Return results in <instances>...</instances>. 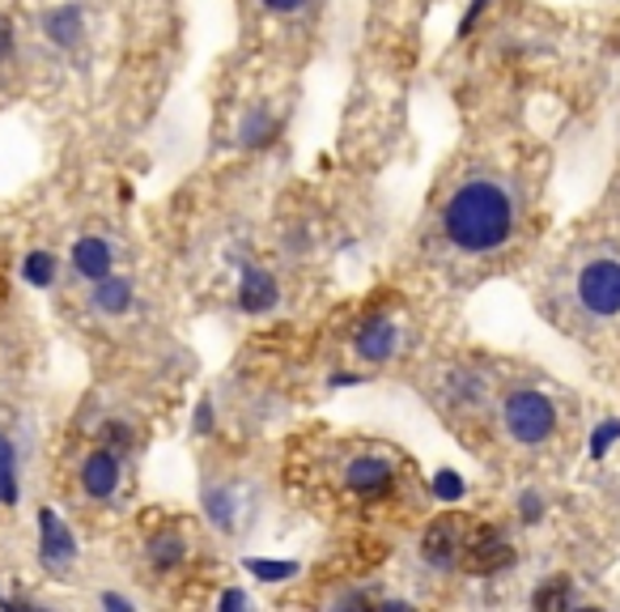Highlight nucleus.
Instances as JSON below:
<instances>
[{
  "label": "nucleus",
  "instance_id": "f257e3e1",
  "mask_svg": "<svg viewBox=\"0 0 620 612\" xmlns=\"http://www.w3.org/2000/svg\"><path fill=\"white\" fill-rule=\"evenodd\" d=\"M442 234L467 255H488L506 247L514 234V196L506 192V183L488 175L459 183L442 209Z\"/></svg>",
  "mask_w": 620,
  "mask_h": 612
},
{
  "label": "nucleus",
  "instance_id": "f03ea898",
  "mask_svg": "<svg viewBox=\"0 0 620 612\" xmlns=\"http://www.w3.org/2000/svg\"><path fill=\"white\" fill-rule=\"evenodd\" d=\"M502 425L518 446H539L557 430V404L536 388L511 391L502 404Z\"/></svg>",
  "mask_w": 620,
  "mask_h": 612
},
{
  "label": "nucleus",
  "instance_id": "7ed1b4c3",
  "mask_svg": "<svg viewBox=\"0 0 620 612\" xmlns=\"http://www.w3.org/2000/svg\"><path fill=\"white\" fill-rule=\"evenodd\" d=\"M578 306L591 310L595 319H617L620 315V260L599 255L591 264H582V273L574 281Z\"/></svg>",
  "mask_w": 620,
  "mask_h": 612
},
{
  "label": "nucleus",
  "instance_id": "20e7f679",
  "mask_svg": "<svg viewBox=\"0 0 620 612\" xmlns=\"http://www.w3.org/2000/svg\"><path fill=\"white\" fill-rule=\"evenodd\" d=\"M345 489L361 502H378L396 489V464L387 455H353L345 464Z\"/></svg>",
  "mask_w": 620,
  "mask_h": 612
},
{
  "label": "nucleus",
  "instance_id": "39448f33",
  "mask_svg": "<svg viewBox=\"0 0 620 612\" xmlns=\"http://www.w3.org/2000/svg\"><path fill=\"white\" fill-rule=\"evenodd\" d=\"M353 354H357L366 366L391 362V358L400 354V328H396V319H387V315L361 319L357 333H353Z\"/></svg>",
  "mask_w": 620,
  "mask_h": 612
},
{
  "label": "nucleus",
  "instance_id": "423d86ee",
  "mask_svg": "<svg viewBox=\"0 0 620 612\" xmlns=\"http://www.w3.org/2000/svg\"><path fill=\"white\" fill-rule=\"evenodd\" d=\"M463 549H467V531L459 528L455 519H438L421 536V557L433 570H455L463 566Z\"/></svg>",
  "mask_w": 620,
  "mask_h": 612
},
{
  "label": "nucleus",
  "instance_id": "0eeeda50",
  "mask_svg": "<svg viewBox=\"0 0 620 612\" xmlns=\"http://www.w3.org/2000/svg\"><path fill=\"white\" fill-rule=\"evenodd\" d=\"M514 561V549L506 545V536L497 528H481L472 540H467V549H463V566L472 570V574H497V570H506Z\"/></svg>",
  "mask_w": 620,
  "mask_h": 612
},
{
  "label": "nucleus",
  "instance_id": "6e6552de",
  "mask_svg": "<svg viewBox=\"0 0 620 612\" xmlns=\"http://www.w3.org/2000/svg\"><path fill=\"white\" fill-rule=\"evenodd\" d=\"M234 303L243 315H269L272 306L281 303V285L272 277L269 268H260V264H243V273H239V289H234Z\"/></svg>",
  "mask_w": 620,
  "mask_h": 612
},
{
  "label": "nucleus",
  "instance_id": "1a4fd4ad",
  "mask_svg": "<svg viewBox=\"0 0 620 612\" xmlns=\"http://www.w3.org/2000/svg\"><path fill=\"white\" fill-rule=\"evenodd\" d=\"M39 557H43V566H69L73 557H77V536L69 531V524L55 515L52 506H43L39 510Z\"/></svg>",
  "mask_w": 620,
  "mask_h": 612
},
{
  "label": "nucleus",
  "instance_id": "9d476101",
  "mask_svg": "<svg viewBox=\"0 0 620 612\" xmlns=\"http://www.w3.org/2000/svg\"><path fill=\"white\" fill-rule=\"evenodd\" d=\"M119 476H124V468H119V455L115 451H90L82 464V489L90 494V498L107 502L115 489H119Z\"/></svg>",
  "mask_w": 620,
  "mask_h": 612
},
{
  "label": "nucleus",
  "instance_id": "9b49d317",
  "mask_svg": "<svg viewBox=\"0 0 620 612\" xmlns=\"http://www.w3.org/2000/svg\"><path fill=\"white\" fill-rule=\"evenodd\" d=\"M276 137H281V119H276L269 103H255L239 119V145L243 149H269V145H276Z\"/></svg>",
  "mask_w": 620,
  "mask_h": 612
},
{
  "label": "nucleus",
  "instance_id": "f8f14e48",
  "mask_svg": "<svg viewBox=\"0 0 620 612\" xmlns=\"http://www.w3.org/2000/svg\"><path fill=\"white\" fill-rule=\"evenodd\" d=\"M111 264H115V251H111L107 239H98V234H85L73 243V268H77V277L85 281H98L111 273Z\"/></svg>",
  "mask_w": 620,
  "mask_h": 612
},
{
  "label": "nucleus",
  "instance_id": "ddd939ff",
  "mask_svg": "<svg viewBox=\"0 0 620 612\" xmlns=\"http://www.w3.org/2000/svg\"><path fill=\"white\" fill-rule=\"evenodd\" d=\"M43 34L52 39L55 48H77L85 34V13L82 4H55L52 13L43 18Z\"/></svg>",
  "mask_w": 620,
  "mask_h": 612
},
{
  "label": "nucleus",
  "instance_id": "4468645a",
  "mask_svg": "<svg viewBox=\"0 0 620 612\" xmlns=\"http://www.w3.org/2000/svg\"><path fill=\"white\" fill-rule=\"evenodd\" d=\"M90 306L94 310H103V315H124V310H133V281L128 277H107L94 281V294H90Z\"/></svg>",
  "mask_w": 620,
  "mask_h": 612
},
{
  "label": "nucleus",
  "instance_id": "2eb2a0df",
  "mask_svg": "<svg viewBox=\"0 0 620 612\" xmlns=\"http://www.w3.org/2000/svg\"><path fill=\"white\" fill-rule=\"evenodd\" d=\"M204 515H209V524L217 531H234V524H239V498H234V489L230 485H209L204 489Z\"/></svg>",
  "mask_w": 620,
  "mask_h": 612
},
{
  "label": "nucleus",
  "instance_id": "dca6fc26",
  "mask_svg": "<svg viewBox=\"0 0 620 612\" xmlns=\"http://www.w3.org/2000/svg\"><path fill=\"white\" fill-rule=\"evenodd\" d=\"M145 553H149V566L166 574V570H179V566H183V557H188V540H183L179 531H162V536H154V540H149V549H145Z\"/></svg>",
  "mask_w": 620,
  "mask_h": 612
},
{
  "label": "nucleus",
  "instance_id": "f3484780",
  "mask_svg": "<svg viewBox=\"0 0 620 612\" xmlns=\"http://www.w3.org/2000/svg\"><path fill=\"white\" fill-rule=\"evenodd\" d=\"M243 570L246 574H255L260 583H290L297 579V561H272V557H243Z\"/></svg>",
  "mask_w": 620,
  "mask_h": 612
},
{
  "label": "nucleus",
  "instance_id": "a211bd4d",
  "mask_svg": "<svg viewBox=\"0 0 620 612\" xmlns=\"http://www.w3.org/2000/svg\"><path fill=\"white\" fill-rule=\"evenodd\" d=\"M532 604H536L539 612L544 609H569V604H574V587H569L566 574H553V579H544V583L536 587Z\"/></svg>",
  "mask_w": 620,
  "mask_h": 612
},
{
  "label": "nucleus",
  "instance_id": "6ab92c4d",
  "mask_svg": "<svg viewBox=\"0 0 620 612\" xmlns=\"http://www.w3.org/2000/svg\"><path fill=\"white\" fill-rule=\"evenodd\" d=\"M0 502L13 506L18 502V451L0 434Z\"/></svg>",
  "mask_w": 620,
  "mask_h": 612
},
{
  "label": "nucleus",
  "instance_id": "aec40b11",
  "mask_svg": "<svg viewBox=\"0 0 620 612\" xmlns=\"http://www.w3.org/2000/svg\"><path fill=\"white\" fill-rule=\"evenodd\" d=\"M55 268H60V264H55L52 251H30L27 260H22V277H27L34 289H48L55 281Z\"/></svg>",
  "mask_w": 620,
  "mask_h": 612
},
{
  "label": "nucleus",
  "instance_id": "412c9836",
  "mask_svg": "<svg viewBox=\"0 0 620 612\" xmlns=\"http://www.w3.org/2000/svg\"><path fill=\"white\" fill-rule=\"evenodd\" d=\"M620 443V418H608L599 421L591 430V443H587V460L591 464H599V460H608V451Z\"/></svg>",
  "mask_w": 620,
  "mask_h": 612
},
{
  "label": "nucleus",
  "instance_id": "4be33fe9",
  "mask_svg": "<svg viewBox=\"0 0 620 612\" xmlns=\"http://www.w3.org/2000/svg\"><path fill=\"white\" fill-rule=\"evenodd\" d=\"M430 489H433V498L442 502V506H455V502L467 498V481H463L455 468H442V473H433Z\"/></svg>",
  "mask_w": 620,
  "mask_h": 612
},
{
  "label": "nucleus",
  "instance_id": "5701e85b",
  "mask_svg": "<svg viewBox=\"0 0 620 612\" xmlns=\"http://www.w3.org/2000/svg\"><path fill=\"white\" fill-rule=\"evenodd\" d=\"M544 510H548V498H544L539 489H523V494H518V519H523V528L544 524Z\"/></svg>",
  "mask_w": 620,
  "mask_h": 612
},
{
  "label": "nucleus",
  "instance_id": "b1692460",
  "mask_svg": "<svg viewBox=\"0 0 620 612\" xmlns=\"http://www.w3.org/2000/svg\"><path fill=\"white\" fill-rule=\"evenodd\" d=\"M213 400H200V404H196V418H191V430H196V434H200V439H204V434H213Z\"/></svg>",
  "mask_w": 620,
  "mask_h": 612
},
{
  "label": "nucleus",
  "instance_id": "393cba45",
  "mask_svg": "<svg viewBox=\"0 0 620 612\" xmlns=\"http://www.w3.org/2000/svg\"><path fill=\"white\" fill-rule=\"evenodd\" d=\"M217 609H221V612L251 609V595H246V591H239V587H230V591H221V595H217Z\"/></svg>",
  "mask_w": 620,
  "mask_h": 612
},
{
  "label": "nucleus",
  "instance_id": "a878e982",
  "mask_svg": "<svg viewBox=\"0 0 620 612\" xmlns=\"http://www.w3.org/2000/svg\"><path fill=\"white\" fill-rule=\"evenodd\" d=\"M488 4H493V0H472V4H467V13H463V22H459V39H467V34L476 30V22H481V13H485Z\"/></svg>",
  "mask_w": 620,
  "mask_h": 612
},
{
  "label": "nucleus",
  "instance_id": "bb28decb",
  "mask_svg": "<svg viewBox=\"0 0 620 612\" xmlns=\"http://www.w3.org/2000/svg\"><path fill=\"white\" fill-rule=\"evenodd\" d=\"M366 383V374H353V370H332L327 374V388L345 391V388H361Z\"/></svg>",
  "mask_w": 620,
  "mask_h": 612
},
{
  "label": "nucleus",
  "instance_id": "cd10ccee",
  "mask_svg": "<svg viewBox=\"0 0 620 612\" xmlns=\"http://www.w3.org/2000/svg\"><path fill=\"white\" fill-rule=\"evenodd\" d=\"M107 443L111 446H133V430L124 421H111L107 425Z\"/></svg>",
  "mask_w": 620,
  "mask_h": 612
},
{
  "label": "nucleus",
  "instance_id": "c85d7f7f",
  "mask_svg": "<svg viewBox=\"0 0 620 612\" xmlns=\"http://www.w3.org/2000/svg\"><path fill=\"white\" fill-rule=\"evenodd\" d=\"M13 56V27H9V18H0V64Z\"/></svg>",
  "mask_w": 620,
  "mask_h": 612
},
{
  "label": "nucleus",
  "instance_id": "c756f323",
  "mask_svg": "<svg viewBox=\"0 0 620 612\" xmlns=\"http://www.w3.org/2000/svg\"><path fill=\"white\" fill-rule=\"evenodd\" d=\"M269 13H297V9H306V0H260Z\"/></svg>",
  "mask_w": 620,
  "mask_h": 612
},
{
  "label": "nucleus",
  "instance_id": "7c9ffc66",
  "mask_svg": "<svg viewBox=\"0 0 620 612\" xmlns=\"http://www.w3.org/2000/svg\"><path fill=\"white\" fill-rule=\"evenodd\" d=\"M336 604H340V609H370V595H366V591H349V595H340Z\"/></svg>",
  "mask_w": 620,
  "mask_h": 612
},
{
  "label": "nucleus",
  "instance_id": "2f4dec72",
  "mask_svg": "<svg viewBox=\"0 0 620 612\" xmlns=\"http://www.w3.org/2000/svg\"><path fill=\"white\" fill-rule=\"evenodd\" d=\"M103 609H115V612H133L136 604H133V600H128V595H115V591H107V595H103Z\"/></svg>",
  "mask_w": 620,
  "mask_h": 612
}]
</instances>
